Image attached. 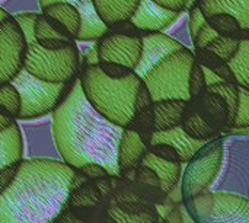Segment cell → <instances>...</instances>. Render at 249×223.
Masks as SVG:
<instances>
[{
	"instance_id": "6da1fadb",
	"label": "cell",
	"mask_w": 249,
	"mask_h": 223,
	"mask_svg": "<svg viewBox=\"0 0 249 223\" xmlns=\"http://www.w3.org/2000/svg\"><path fill=\"white\" fill-rule=\"evenodd\" d=\"M53 136L60 159L73 169L99 164L118 177V143L123 127L102 117L85 98L79 77L69 95L51 114Z\"/></svg>"
},
{
	"instance_id": "7a4b0ae2",
	"label": "cell",
	"mask_w": 249,
	"mask_h": 223,
	"mask_svg": "<svg viewBox=\"0 0 249 223\" xmlns=\"http://www.w3.org/2000/svg\"><path fill=\"white\" fill-rule=\"evenodd\" d=\"M74 171L63 161L22 159L16 180L0 196V223H54Z\"/></svg>"
},
{
	"instance_id": "3957f363",
	"label": "cell",
	"mask_w": 249,
	"mask_h": 223,
	"mask_svg": "<svg viewBox=\"0 0 249 223\" xmlns=\"http://www.w3.org/2000/svg\"><path fill=\"white\" fill-rule=\"evenodd\" d=\"M79 82L88 102L108 121L125 127L134 115V102L142 77L136 73L124 79L105 76L98 64L86 66L79 73Z\"/></svg>"
},
{
	"instance_id": "277c9868",
	"label": "cell",
	"mask_w": 249,
	"mask_h": 223,
	"mask_svg": "<svg viewBox=\"0 0 249 223\" xmlns=\"http://www.w3.org/2000/svg\"><path fill=\"white\" fill-rule=\"evenodd\" d=\"M39 12L12 15L20 25L26 38V56L23 69L36 79L48 83H69L79 77L82 70L77 42L57 51L44 50L34 37V22Z\"/></svg>"
},
{
	"instance_id": "5b68a950",
	"label": "cell",
	"mask_w": 249,
	"mask_h": 223,
	"mask_svg": "<svg viewBox=\"0 0 249 223\" xmlns=\"http://www.w3.org/2000/svg\"><path fill=\"white\" fill-rule=\"evenodd\" d=\"M196 63L194 51L187 47L166 56L142 80L147 86L153 102L166 99H181L190 102L188 79Z\"/></svg>"
},
{
	"instance_id": "8992f818",
	"label": "cell",
	"mask_w": 249,
	"mask_h": 223,
	"mask_svg": "<svg viewBox=\"0 0 249 223\" xmlns=\"http://www.w3.org/2000/svg\"><path fill=\"white\" fill-rule=\"evenodd\" d=\"M74 80L69 83H48L34 77L25 69H22L10 82L20 95L22 110L18 120L29 121L51 115L53 111L69 95Z\"/></svg>"
},
{
	"instance_id": "52a82bcc",
	"label": "cell",
	"mask_w": 249,
	"mask_h": 223,
	"mask_svg": "<svg viewBox=\"0 0 249 223\" xmlns=\"http://www.w3.org/2000/svg\"><path fill=\"white\" fill-rule=\"evenodd\" d=\"M196 223H249V199L225 191H204L182 203Z\"/></svg>"
},
{
	"instance_id": "ba28073f",
	"label": "cell",
	"mask_w": 249,
	"mask_h": 223,
	"mask_svg": "<svg viewBox=\"0 0 249 223\" xmlns=\"http://www.w3.org/2000/svg\"><path fill=\"white\" fill-rule=\"evenodd\" d=\"M225 140V136H220L209 142L187 164L181 177V203L210 191L223 167Z\"/></svg>"
},
{
	"instance_id": "9c48e42d",
	"label": "cell",
	"mask_w": 249,
	"mask_h": 223,
	"mask_svg": "<svg viewBox=\"0 0 249 223\" xmlns=\"http://www.w3.org/2000/svg\"><path fill=\"white\" fill-rule=\"evenodd\" d=\"M26 38L18 20L9 15L0 22V85L10 83L23 69Z\"/></svg>"
},
{
	"instance_id": "30bf717a",
	"label": "cell",
	"mask_w": 249,
	"mask_h": 223,
	"mask_svg": "<svg viewBox=\"0 0 249 223\" xmlns=\"http://www.w3.org/2000/svg\"><path fill=\"white\" fill-rule=\"evenodd\" d=\"M98 60L123 64L136 70L143 51V39L140 37H130L114 32L111 29L95 42Z\"/></svg>"
},
{
	"instance_id": "8fae6325",
	"label": "cell",
	"mask_w": 249,
	"mask_h": 223,
	"mask_svg": "<svg viewBox=\"0 0 249 223\" xmlns=\"http://www.w3.org/2000/svg\"><path fill=\"white\" fill-rule=\"evenodd\" d=\"M20 131L23 139V159L61 161L55 148L51 120L39 124L20 126Z\"/></svg>"
},
{
	"instance_id": "7c38bea8",
	"label": "cell",
	"mask_w": 249,
	"mask_h": 223,
	"mask_svg": "<svg viewBox=\"0 0 249 223\" xmlns=\"http://www.w3.org/2000/svg\"><path fill=\"white\" fill-rule=\"evenodd\" d=\"M142 39H143L142 58L134 70V73L140 77H143L146 73H149L166 56L185 48L184 44H181L179 41H177L175 38H172L163 32L146 34Z\"/></svg>"
},
{
	"instance_id": "4fadbf2b",
	"label": "cell",
	"mask_w": 249,
	"mask_h": 223,
	"mask_svg": "<svg viewBox=\"0 0 249 223\" xmlns=\"http://www.w3.org/2000/svg\"><path fill=\"white\" fill-rule=\"evenodd\" d=\"M190 102H193L200 115L219 136H225L232 129L233 123L231 120L229 108L217 93L204 89L194 101Z\"/></svg>"
},
{
	"instance_id": "5bb4252c",
	"label": "cell",
	"mask_w": 249,
	"mask_h": 223,
	"mask_svg": "<svg viewBox=\"0 0 249 223\" xmlns=\"http://www.w3.org/2000/svg\"><path fill=\"white\" fill-rule=\"evenodd\" d=\"M179 13L163 9L152 0H140L139 7L130 19L144 34H155L166 31L177 19Z\"/></svg>"
},
{
	"instance_id": "9a60e30c",
	"label": "cell",
	"mask_w": 249,
	"mask_h": 223,
	"mask_svg": "<svg viewBox=\"0 0 249 223\" xmlns=\"http://www.w3.org/2000/svg\"><path fill=\"white\" fill-rule=\"evenodd\" d=\"M54 1H69L79 9L82 18V26L76 38V42H96L99 38H102L107 34L108 28L102 23V20L96 15L92 0H38V7L41 9Z\"/></svg>"
},
{
	"instance_id": "2e32d148",
	"label": "cell",
	"mask_w": 249,
	"mask_h": 223,
	"mask_svg": "<svg viewBox=\"0 0 249 223\" xmlns=\"http://www.w3.org/2000/svg\"><path fill=\"white\" fill-rule=\"evenodd\" d=\"M147 152L149 146L144 145L140 136L128 129H124L118 143V171L123 172L131 168H137L139 165H142V161Z\"/></svg>"
},
{
	"instance_id": "e0dca14e",
	"label": "cell",
	"mask_w": 249,
	"mask_h": 223,
	"mask_svg": "<svg viewBox=\"0 0 249 223\" xmlns=\"http://www.w3.org/2000/svg\"><path fill=\"white\" fill-rule=\"evenodd\" d=\"M188 104V101L181 99H166L153 102L155 133H163L181 127Z\"/></svg>"
},
{
	"instance_id": "ac0fdd59",
	"label": "cell",
	"mask_w": 249,
	"mask_h": 223,
	"mask_svg": "<svg viewBox=\"0 0 249 223\" xmlns=\"http://www.w3.org/2000/svg\"><path fill=\"white\" fill-rule=\"evenodd\" d=\"M96 15L107 28L130 20L136 13L140 0H92Z\"/></svg>"
},
{
	"instance_id": "d6986e66",
	"label": "cell",
	"mask_w": 249,
	"mask_h": 223,
	"mask_svg": "<svg viewBox=\"0 0 249 223\" xmlns=\"http://www.w3.org/2000/svg\"><path fill=\"white\" fill-rule=\"evenodd\" d=\"M153 143H166L169 146H172L181 156V162L182 164H188L193 156L203 148L206 146L209 142H200V140H194L191 137H188L181 127H177L174 130L169 131H163V133H153L152 137V145Z\"/></svg>"
},
{
	"instance_id": "ffe728a7",
	"label": "cell",
	"mask_w": 249,
	"mask_h": 223,
	"mask_svg": "<svg viewBox=\"0 0 249 223\" xmlns=\"http://www.w3.org/2000/svg\"><path fill=\"white\" fill-rule=\"evenodd\" d=\"M197 6L206 18L226 13L233 16L244 31H249V0H198Z\"/></svg>"
},
{
	"instance_id": "44dd1931",
	"label": "cell",
	"mask_w": 249,
	"mask_h": 223,
	"mask_svg": "<svg viewBox=\"0 0 249 223\" xmlns=\"http://www.w3.org/2000/svg\"><path fill=\"white\" fill-rule=\"evenodd\" d=\"M142 165H146L152 171L156 172V175L160 180L162 190L168 194V197L179 186V181H181V177H182V164L163 161V159L156 158L150 152H147L146 156L142 161Z\"/></svg>"
},
{
	"instance_id": "7402d4cb",
	"label": "cell",
	"mask_w": 249,
	"mask_h": 223,
	"mask_svg": "<svg viewBox=\"0 0 249 223\" xmlns=\"http://www.w3.org/2000/svg\"><path fill=\"white\" fill-rule=\"evenodd\" d=\"M34 37L35 41L38 42V45L44 50H50V51H57V50H63L67 48L73 44H76V41L67 35L60 34L58 31H55L45 19V16L39 12L35 22H34Z\"/></svg>"
},
{
	"instance_id": "603a6c76",
	"label": "cell",
	"mask_w": 249,
	"mask_h": 223,
	"mask_svg": "<svg viewBox=\"0 0 249 223\" xmlns=\"http://www.w3.org/2000/svg\"><path fill=\"white\" fill-rule=\"evenodd\" d=\"M39 12L45 16H50L55 20H58L69 32L70 35L74 38H77L79 32H80V26H82V18H80V12L79 9L69 1H54L50 3L44 7L39 9Z\"/></svg>"
},
{
	"instance_id": "cb8c5ba5",
	"label": "cell",
	"mask_w": 249,
	"mask_h": 223,
	"mask_svg": "<svg viewBox=\"0 0 249 223\" xmlns=\"http://www.w3.org/2000/svg\"><path fill=\"white\" fill-rule=\"evenodd\" d=\"M23 159V139L20 126L15 123L9 130L0 133V169Z\"/></svg>"
},
{
	"instance_id": "d4e9b609",
	"label": "cell",
	"mask_w": 249,
	"mask_h": 223,
	"mask_svg": "<svg viewBox=\"0 0 249 223\" xmlns=\"http://www.w3.org/2000/svg\"><path fill=\"white\" fill-rule=\"evenodd\" d=\"M182 131L194 139V140H200V142H212L217 137H220L207 123L206 120L200 115V112L196 110V107L193 105V102L188 104L184 121L181 124Z\"/></svg>"
},
{
	"instance_id": "484cf974",
	"label": "cell",
	"mask_w": 249,
	"mask_h": 223,
	"mask_svg": "<svg viewBox=\"0 0 249 223\" xmlns=\"http://www.w3.org/2000/svg\"><path fill=\"white\" fill-rule=\"evenodd\" d=\"M194 56H196V60H197V63L200 66H203V67L212 70L213 73H216L223 82L236 83L233 72H232L229 63L222 60L219 56H216L210 50H207V48H204V50H194Z\"/></svg>"
},
{
	"instance_id": "4316f807",
	"label": "cell",
	"mask_w": 249,
	"mask_h": 223,
	"mask_svg": "<svg viewBox=\"0 0 249 223\" xmlns=\"http://www.w3.org/2000/svg\"><path fill=\"white\" fill-rule=\"evenodd\" d=\"M128 129L140 136V139L144 142L146 146L150 148L152 137L155 133V115H153V105L140 111H136L130 123L124 127Z\"/></svg>"
},
{
	"instance_id": "83f0119b",
	"label": "cell",
	"mask_w": 249,
	"mask_h": 223,
	"mask_svg": "<svg viewBox=\"0 0 249 223\" xmlns=\"http://www.w3.org/2000/svg\"><path fill=\"white\" fill-rule=\"evenodd\" d=\"M209 25L222 37H229L235 39H249V31H244L239 25V22L226 13H216L210 18H207Z\"/></svg>"
},
{
	"instance_id": "f1b7e54d",
	"label": "cell",
	"mask_w": 249,
	"mask_h": 223,
	"mask_svg": "<svg viewBox=\"0 0 249 223\" xmlns=\"http://www.w3.org/2000/svg\"><path fill=\"white\" fill-rule=\"evenodd\" d=\"M102 204V196L93 181H89L83 187L71 191L69 194L66 207H98Z\"/></svg>"
},
{
	"instance_id": "f546056e",
	"label": "cell",
	"mask_w": 249,
	"mask_h": 223,
	"mask_svg": "<svg viewBox=\"0 0 249 223\" xmlns=\"http://www.w3.org/2000/svg\"><path fill=\"white\" fill-rule=\"evenodd\" d=\"M238 86L249 89V39H242L235 57L229 61Z\"/></svg>"
},
{
	"instance_id": "4dcf8cb0",
	"label": "cell",
	"mask_w": 249,
	"mask_h": 223,
	"mask_svg": "<svg viewBox=\"0 0 249 223\" xmlns=\"http://www.w3.org/2000/svg\"><path fill=\"white\" fill-rule=\"evenodd\" d=\"M22 104L20 95L12 83L0 85V114L7 115L18 121L20 115Z\"/></svg>"
},
{
	"instance_id": "1f68e13d",
	"label": "cell",
	"mask_w": 249,
	"mask_h": 223,
	"mask_svg": "<svg viewBox=\"0 0 249 223\" xmlns=\"http://www.w3.org/2000/svg\"><path fill=\"white\" fill-rule=\"evenodd\" d=\"M206 89L210 91V92H214V93H217L219 96L223 98V101L226 102V105L229 108L231 120H232V123H235L238 107H239V86L236 83L219 82L216 85L207 86Z\"/></svg>"
},
{
	"instance_id": "d6a6232c",
	"label": "cell",
	"mask_w": 249,
	"mask_h": 223,
	"mask_svg": "<svg viewBox=\"0 0 249 223\" xmlns=\"http://www.w3.org/2000/svg\"><path fill=\"white\" fill-rule=\"evenodd\" d=\"M249 134V89L239 86V107L232 129L225 134Z\"/></svg>"
},
{
	"instance_id": "836d02e7",
	"label": "cell",
	"mask_w": 249,
	"mask_h": 223,
	"mask_svg": "<svg viewBox=\"0 0 249 223\" xmlns=\"http://www.w3.org/2000/svg\"><path fill=\"white\" fill-rule=\"evenodd\" d=\"M108 213L111 215V218L117 223H162L163 218L160 215V212L158 210V207L139 213V215H128V213H123L117 209H107Z\"/></svg>"
},
{
	"instance_id": "e575fe53",
	"label": "cell",
	"mask_w": 249,
	"mask_h": 223,
	"mask_svg": "<svg viewBox=\"0 0 249 223\" xmlns=\"http://www.w3.org/2000/svg\"><path fill=\"white\" fill-rule=\"evenodd\" d=\"M239 44H241L239 39L219 35V37L207 47V50H210L212 53H214L216 56H219V57H220L222 60H225L226 63H229V61L235 57V54L238 53Z\"/></svg>"
},
{
	"instance_id": "d590c367",
	"label": "cell",
	"mask_w": 249,
	"mask_h": 223,
	"mask_svg": "<svg viewBox=\"0 0 249 223\" xmlns=\"http://www.w3.org/2000/svg\"><path fill=\"white\" fill-rule=\"evenodd\" d=\"M207 88L203 67L197 63H194L191 72H190V79H188V93H190V101H194L204 89Z\"/></svg>"
},
{
	"instance_id": "8d00e7d4",
	"label": "cell",
	"mask_w": 249,
	"mask_h": 223,
	"mask_svg": "<svg viewBox=\"0 0 249 223\" xmlns=\"http://www.w3.org/2000/svg\"><path fill=\"white\" fill-rule=\"evenodd\" d=\"M3 9H6L10 15L23 13V12H39L38 0H6L0 3Z\"/></svg>"
},
{
	"instance_id": "74e56055",
	"label": "cell",
	"mask_w": 249,
	"mask_h": 223,
	"mask_svg": "<svg viewBox=\"0 0 249 223\" xmlns=\"http://www.w3.org/2000/svg\"><path fill=\"white\" fill-rule=\"evenodd\" d=\"M149 152H150L152 155H155L156 158H159V159L169 161V162H179V164H182V162H181L179 153H178L172 146H169V145H166V143H153V145H150Z\"/></svg>"
},
{
	"instance_id": "f35d334b",
	"label": "cell",
	"mask_w": 249,
	"mask_h": 223,
	"mask_svg": "<svg viewBox=\"0 0 249 223\" xmlns=\"http://www.w3.org/2000/svg\"><path fill=\"white\" fill-rule=\"evenodd\" d=\"M99 69L101 72L111 77V79H124L127 76H130L131 73H134V70L123 66V64H118V63H111V61H101L99 64Z\"/></svg>"
},
{
	"instance_id": "ab89813d",
	"label": "cell",
	"mask_w": 249,
	"mask_h": 223,
	"mask_svg": "<svg viewBox=\"0 0 249 223\" xmlns=\"http://www.w3.org/2000/svg\"><path fill=\"white\" fill-rule=\"evenodd\" d=\"M219 37V34L209 25V22L200 29V32L196 35V38L193 39V45L194 50H204L207 48L216 38Z\"/></svg>"
},
{
	"instance_id": "60d3db41",
	"label": "cell",
	"mask_w": 249,
	"mask_h": 223,
	"mask_svg": "<svg viewBox=\"0 0 249 223\" xmlns=\"http://www.w3.org/2000/svg\"><path fill=\"white\" fill-rule=\"evenodd\" d=\"M207 23V18L203 15L201 9L196 4L190 10V20H188V29H190V38L191 41L196 38V35L200 32V29Z\"/></svg>"
},
{
	"instance_id": "b9f144b4",
	"label": "cell",
	"mask_w": 249,
	"mask_h": 223,
	"mask_svg": "<svg viewBox=\"0 0 249 223\" xmlns=\"http://www.w3.org/2000/svg\"><path fill=\"white\" fill-rule=\"evenodd\" d=\"M19 167H20V161L19 162H15V164H10V165H6L4 168L0 169V196L16 180L18 172H19Z\"/></svg>"
},
{
	"instance_id": "7bdbcfd3",
	"label": "cell",
	"mask_w": 249,
	"mask_h": 223,
	"mask_svg": "<svg viewBox=\"0 0 249 223\" xmlns=\"http://www.w3.org/2000/svg\"><path fill=\"white\" fill-rule=\"evenodd\" d=\"M162 223H196L190 215L187 213L185 207L182 206V203L179 204H175L163 218V222Z\"/></svg>"
},
{
	"instance_id": "ee69618b",
	"label": "cell",
	"mask_w": 249,
	"mask_h": 223,
	"mask_svg": "<svg viewBox=\"0 0 249 223\" xmlns=\"http://www.w3.org/2000/svg\"><path fill=\"white\" fill-rule=\"evenodd\" d=\"M79 171L90 181L93 180H99V178H107V177H111L109 172L107 171V168H104L102 165L99 164H95V162H90V164H85L79 168Z\"/></svg>"
},
{
	"instance_id": "f6af8a7d",
	"label": "cell",
	"mask_w": 249,
	"mask_h": 223,
	"mask_svg": "<svg viewBox=\"0 0 249 223\" xmlns=\"http://www.w3.org/2000/svg\"><path fill=\"white\" fill-rule=\"evenodd\" d=\"M153 105V98L147 89V86L144 85V82L142 80L139 89H137V95H136V102H134V112L136 111H140V110H144V108H149Z\"/></svg>"
},
{
	"instance_id": "bcb514c9",
	"label": "cell",
	"mask_w": 249,
	"mask_h": 223,
	"mask_svg": "<svg viewBox=\"0 0 249 223\" xmlns=\"http://www.w3.org/2000/svg\"><path fill=\"white\" fill-rule=\"evenodd\" d=\"M88 223H117L111 215L108 213L107 207H104L102 204L98 207H92L88 216Z\"/></svg>"
},
{
	"instance_id": "7dc6e473",
	"label": "cell",
	"mask_w": 249,
	"mask_h": 223,
	"mask_svg": "<svg viewBox=\"0 0 249 223\" xmlns=\"http://www.w3.org/2000/svg\"><path fill=\"white\" fill-rule=\"evenodd\" d=\"M152 1L156 3L158 6L163 7V9H168V10L181 13L182 10H185L190 6V1L191 0H152Z\"/></svg>"
},
{
	"instance_id": "c3c4849f",
	"label": "cell",
	"mask_w": 249,
	"mask_h": 223,
	"mask_svg": "<svg viewBox=\"0 0 249 223\" xmlns=\"http://www.w3.org/2000/svg\"><path fill=\"white\" fill-rule=\"evenodd\" d=\"M90 180H88L79 169H76L74 171V174H73V177H71V181H70V186H69V194L71 193V191H74V190H77V188H80V187H83L85 184H88Z\"/></svg>"
},
{
	"instance_id": "681fc988",
	"label": "cell",
	"mask_w": 249,
	"mask_h": 223,
	"mask_svg": "<svg viewBox=\"0 0 249 223\" xmlns=\"http://www.w3.org/2000/svg\"><path fill=\"white\" fill-rule=\"evenodd\" d=\"M203 67V66H201ZM203 73H204V79H206V85L207 86H212V85H216V83H219V82H223L216 73H213L212 70H209V69H206V67H203Z\"/></svg>"
},
{
	"instance_id": "f907efd6",
	"label": "cell",
	"mask_w": 249,
	"mask_h": 223,
	"mask_svg": "<svg viewBox=\"0 0 249 223\" xmlns=\"http://www.w3.org/2000/svg\"><path fill=\"white\" fill-rule=\"evenodd\" d=\"M15 123H16V120L10 118V117H7V115L0 114V133H3V131L9 130Z\"/></svg>"
},
{
	"instance_id": "816d5d0a",
	"label": "cell",
	"mask_w": 249,
	"mask_h": 223,
	"mask_svg": "<svg viewBox=\"0 0 249 223\" xmlns=\"http://www.w3.org/2000/svg\"><path fill=\"white\" fill-rule=\"evenodd\" d=\"M9 15H10V13H9V12H7L6 9H3V7L0 6V22H1V20H3L4 18H7Z\"/></svg>"
},
{
	"instance_id": "f5cc1de1",
	"label": "cell",
	"mask_w": 249,
	"mask_h": 223,
	"mask_svg": "<svg viewBox=\"0 0 249 223\" xmlns=\"http://www.w3.org/2000/svg\"><path fill=\"white\" fill-rule=\"evenodd\" d=\"M0 1H1V0H0Z\"/></svg>"
}]
</instances>
